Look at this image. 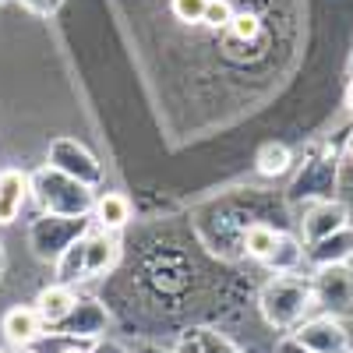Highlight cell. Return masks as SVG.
<instances>
[{
  "mask_svg": "<svg viewBox=\"0 0 353 353\" xmlns=\"http://www.w3.org/2000/svg\"><path fill=\"white\" fill-rule=\"evenodd\" d=\"M314 301V286L304 279H293V276H276V283H269L261 290V314L269 325H293L301 321V314L311 307Z\"/></svg>",
  "mask_w": 353,
  "mask_h": 353,
  "instance_id": "1",
  "label": "cell"
},
{
  "mask_svg": "<svg viewBox=\"0 0 353 353\" xmlns=\"http://www.w3.org/2000/svg\"><path fill=\"white\" fill-rule=\"evenodd\" d=\"M314 286V301L325 307L332 318H350L353 314V269L346 261L339 265H321Z\"/></svg>",
  "mask_w": 353,
  "mask_h": 353,
  "instance_id": "2",
  "label": "cell"
},
{
  "mask_svg": "<svg viewBox=\"0 0 353 353\" xmlns=\"http://www.w3.org/2000/svg\"><path fill=\"white\" fill-rule=\"evenodd\" d=\"M297 339L311 350V353H346V332L339 325V318L325 314V318H314L304 321Z\"/></svg>",
  "mask_w": 353,
  "mask_h": 353,
  "instance_id": "3",
  "label": "cell"
},
{
  "mask_svg": "<svg viewBox=\"0 0 353 353\" xmlns=\"http://www.w3.org/2000/svg\"><path fill=\"white\" fill-rule=\"evenodd\" d=\"M343 226H346V209L343 205L339 201H321L304 216V237L314 244V241L329 237V233H336Z\"/></svg>",
  "mask_w": 353,
  "mask_h": 353,
  "instance_id": "4",
  "label": "cell"
},
{
  "mask_svg": "<svg viewBox=\"0 0 353 353\" xmlns=\"http://www.w3.org/2000/svg\"><path fill=\"white\" fill-rule=\"evenodd\" d=\"M74 307H78V301L68 286H46L36 297V311L43 318V325H61V321H68L74 314Z\"/></svg>",
  "mask_w": 353,
  "mask_h": 353,
  "instance_id": "5",
  "label": "cell"
},
{
  "mask_svg": "<svg viewBox=\"0 0 353 353\" xmlns=\"http://www.w3.org/2000/svg\"><path fill=\"white\" fill-rule=\"evenodd\" d=\"M28 198V176L21 170L0 173V223H14Z\"/></svg>",
  "mask_w": 353,
  "mask_h": 353,
  "instance_id": "6",
  "label": "cell"
},
{
  "mask_svg": "<svg viewBox=\"0 0 353 353\" xmlns=\"http://www.w3.org/2000/svg\"><path fill=\"white\" fill-rule=\"evenodd\" d=\"M43 318L36 307H11L4 314V336L14 343V346H32L43 332Z\"/></svg>",
  "mask_w": 353,
  "mask_h": 353,
  "instance_id": "7",
  "label": "cell"
},
{
  "mask_svg": "<svg viewBox=\"0 0 353 353\" xmlns=\"http://www.w3.org/2000/svg\"><path fill=\"white\" fill-rule=\"evenodd\" d=\"M350 254H353V230H346V226L336 230V233H329V237L314 241L307 248V261H314L318 269H321V265H339Z\"/></svg>",
  "mask_w": 353,
  "mask_h": 353,
  "instance_id": "8",
  "label": "cell"
},
{
  "mask_svg": "<svg viewBox=\"0 0 353 353\" xmlns=\"http://www.w3.org/2000/svg\"><path fill=\"white\" fill-rule=\"evenodd\" d=\"M117 258V241L110 237V230L99 226V233H92V237H85L81 244V261H85V276H96L103 269H110Z\"/></svg>",
  "mask_w": 353,
  "mask_h": 353,
  "instance_id": "9",
  "label": "cell"
},
{
  "mask_svg": "<svg viewBox=\"0 0 353 353\" xmlns=\"http://www.w3.org/2000/svg\"><path fill=\"white\" fill-rule=\"evenodd\" d=\"M131 219V201L124 194H117V191H106L99 201H96V223L103 230H121L124 223Z\"/></svg>",
  "mask_w": 353,
  "mask_h": 353,
  "instance_id": "10",
  "label": "cell"
},
{
  "mask_svg": "<svg viewBox=\"0 0 353 353\" xmlns=\"http://www.w3.org/2000/svg\"><path fill=\"white\" fill-rule=\"evenodd\" d=\"M276 244H279V233L272 226H265V223H254L244 233V251L251 258H258V261H269L272 251H276Z\"/></svg>",
  "mask_w": 353,
  "mask_h": 353,
  "instance_id": "11",
  "label": "cell"
},
{
  "mask_svg": "<svg viewBox=\"0 0 353 353\" xmlns=\"http://www.w3.org/2000/svg\"><path fill=\"white\" fill-rule=\"evenodd\" d=\"M290 170V149L286 145H265V149L258 152V173L261 176H279Z\"/></svg>",
  "mask_w": 353,
  "mask_h": 353,
  "instance_id": "12",
  "label": "cell"
},
{
  "mask_svg": "<svg viewBox=\"0 0 353 353\" xmlns=\"http://www.w3.org/2000/svg\"><path fill=\"white\" fill-rule=\"evenodd\" d=\"M301 254H304V248H301L297 241H293V237H283V233H279V244H276V251H272L269 265H272V269H276L279 276H286V272L293 269V265L301 261Z\"/></svg>",
  "mask_w": 353,
  "mask_h": 353,
  "instance_id": "13",
  "label": "cell"
},
{
  "mask_svg": "<svg viewBox=\"0 0 353 353\" xmlns=\"http://www.w3.org/2000/svg\"><path fill=\"white\" fill-rule=\"evenodd\" d=\"M258 32H261V21L254 18V14H233V21H230V36L233 39H241V43H251V39H258Z\"/></svg>",
  "mask_w": 353,
  "mask_h": 353,
  "instance_id": "14",
  "label": "cell"
},
{
  "mask_svg": "<svg viewBox=\"0 0 353 353\" xmlns=\"http://www.w3.org/2000/svg\"><path fill=\"white\" fill-rule=\"evenodd\" d=\"M209 28H230L233 21V8L226 0H209V8H205V18H201Z\"/></svg>",
  "mask_w": 353,
  "mask_h": 353,
  "instance_id": "15",
  "label": "cell"
},
{
  "mask_svg": "<svg viewBox=\"0 0 353 353\" xmlns=\"http://www.w3.org/2000/svg\"><path fill=\"white\" fill-rule=\"evenodd\" d=\"M173 14L181 21H201L205 18V8H209V0H173Z\"/></svg>",
  "mask_w": 353,
  "mask_h": 353,
  "instance_id": "16",
  "label": "cell"
},
{
  "mask_svg": "<svg viewBox=\"0 0 353 353\" xmlns=\"http://www.w3.org/2000/svg\"><path fill=\"white\" fill-rule=\"evenodd\" d=\"M279 353H311V350H307L297 336H293V339H283V343H279Z\"/></svg>",
  "mask_w": 353,
  "mask_h": 353,
  "instance_id": "17",
  "label": "cell"
},
{
  "mask_svg": "<svg viewBox=\"0 0 353 353\" xmlns=\"http://www.w3.org/2000/svg\"><path fill=\"white\" fill-rule=\"evenodd\" d=\"M346 106L353 110V78H350V88H346Z\"/></svg>",
  "mask_w": 353,
  "mask_h": 353,
  "instance_id": "18",
  "label": "cell"
},
{
  "mask_svg": "<svg viewBox=\"0 0 353 353\" xmlns=\"http://www.w3.org/2000/svg\"><path fill=\"white\" fill-rule=\"evenodd\" d=\"M0 353H4V350H0Z\"/></svg>",
  "mask_w": 353,
  "mask_h": 353,
  "instance_id": "19",
  "label": "cell"
}]
</instances>
